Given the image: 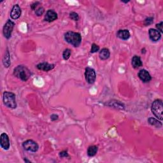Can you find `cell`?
Wrapping results in <instances>:
<instances>
[{
    "label": "cell",
    "mask_w": 163,
    "mask_h": 163,
    "mask_svg": "<svg viewBox=\"0 0 163 163\" xmlns=\"http://www.w3.org/2000/svg\"><path fill=\"white\" fill-rule=\"evenodd\" d=\"M64 40L73 47H78L82 42V36L79 33L70 31L64 34Z\"/></svg>",
    "instance_id": "1"
},
{
    "label": "cell",
    "mask_w": 163,
    "mask_h": 163,
    "mask_svg": "<svg viewBox=\"0 0 163 163\" xmlns=\"http://www.w3.org/2000/svg\"><path fill=\"white\" fill-rule=\"evenodd\" d=\"M13 75L22 81L26 82L30 78L31 73L30 70L24 66H18L13 70Z\"/></svg>",
    "instance_id": "2"
},
{
    "label": "cell",
    "mask_w": 163,
    "mask_h": 163,
    "mask_svg": "<svg viewBox=\"0 0 163 163\" xmlns=\"http://www.w3.org/2000/svg\"><path fill=\"white\" fill-rule=\"evenodd\" d=\"M3 103L9 108L15 109L17 108L16 96L13 93L5 91L3 93Z\"/></svg>",
    "instance_id": "3"
},
{
    "label": "cell",
    "mask_w": 163,
    "mask_h": 163,
    "mask_svg": "<svg viewBox=\"0 0 163 163\" xmlns=\"http://www.w3.org/2000/svg\"><path fill=\"white\" fill-rule=\"evenodd\" d=\"M151 110L152 113L160 121L162 120L163 103L161 99H156L152 104Z\"/></svg>",
    "instance_id": "4"
},
{
    "label": "cell",
    "mask_w": 163,
    "mask_h": 163,
    "mask_svg": "<svg viewBox=\"0 0 163 163\" xmlns=\"http://www.w3.org/2000/svg\"><path fill=\"white\" fill-rule=\"evenodd\" d=\"M85 78L88 84H93L96 79V73L94 69L87 67L85 70Z\"/></svg>",
    "instance_id": "5"
},
{
    "label": "cell",
    "mask_w": 163,
    "mask_h": 163,
    "mask_svg": "<svg viewBox=\"0 0 163 163\" xmlns=\"http://www.w3.org/2000/svg\"><path fill=\"white\" fill-rule=\"evenodd\" d=\"M14 26H15V23L10 20H8L5 24L4 25L3 28V33L4 36L7 39L10 38Z\"/></svg>",
    "instance_id": "6"
},
{
    "label": "cell",
    "mask_w": 163,
    "mask_h": 163,
    "mask_svg": "<svg viewBox=\"0 0 163 163\" xmlns=\"http://www.w3.org/2000/svg\"><path fill=\"white\" fill-rule=\"evenodd\" d=\"M22 147L26 150L31 152H37L38 148H39L38 143L32 140H27L24 142L22 143Z\"/></svg>",
    "instance_id": "7"
},
{
    "label": "cell",
    "mask_w": 163,
    "mask_h": 163,
    "mask_svg": "<svg viewBox=\"0 0 163 163\" xmlns=\"http://www.w3.org/2000/svg\"><path fill=\"white\" fill-rule=\"evenodd\" d=\"M0 145L1 148L4 150H8L10 146V143L9 137L6 133H2L0 137Z\"/></svg>",
    "instance_id": "8"
},
{
    "label": "cell",
    "mask_w": 163,
    "mask_h": 163,
    "mask_svg": "<svg viewBox=\"0 0 163 163\" xmlns=\"http://www.w3.org/2000/svg\"><path fill=\"white\" fill-rule=\"evenodd\" d=\"M138 77L140 78V79L144 83H147L149 82L152 80L151 75L150 73H148V71H147L145 69L141 70L138 74Z\"/></svg>",
    "instance_id": "9"
},
{
    "label": "cell",
    "mask_w": 163,
    "mask_h": 163,
    "mask_svg": "<svg viewBox=\"0 0 163 163\" xmlns=\"http://www.w3.org/2000/svg\"><path fill=\"white\" fill-rule=\"evenodd\" d=\"M148 34H149L150 39L152 41H158L161 38V33L156 29L150 28L148 31Z\"/></svg>",
    "instance_id": "10"
},
{
    "label": "cell",
    "mask_w": 163,
    "mask_h": 163,
    "mask_svg": "<svg viewBox=\"0 0 163 163\" xmlns=\"http://www.w3.org/2000/svg\"><path fill=\"white\" fill-rule=\"evenodd\" d=\"M57 14L53 10H49L46 12L44 17V21L48 22H51L57 19Z\"/></svg>",
    "instance_id": "11"
},
{
    "label": "cell",
    "mask_w": 163,
    "mask_h": 163,
    "mask_svg": "<svg viewBox=\"0 0 163 163\" xmlns=\"http://www.w3.org/2000/svg\"><path fill=\"white\" fill-rule=\"evenodd\" d=\"M21 8L19 7L18 4H16L14 5L12 9L11 12H10V17H12L13 20H16L18 19L21 16Z\"/></svg>",
    "instance_id": "12"
},
{
    "label": "cell",
    "mask_w": 163,
    "mask_h": 163,
    "mask_svg": "<svg viewBox=\"0 0 163 163\" xmlns=\"http://www.w3.org/2000/svg\"><path fill=\"white\" fill-rule=\"evenodd\" d=\"M54 67L55 64H49L48 63H41L36 65V68L38 70L46 71V72H48V71L53 70L54 68Z\"/></svg>",
    "instance_id": "13"
},
{
    "label": "cell",
    "mask_w": 163,
    "mask_h": 163,
    "mask_svg": "<svg viewBox=\"0 0 163 163\" xmlns=\"http://www.w3.org/2000/svg\"><path fill=\"white\" fill-rule=\"evenodd\" d=\"M117 36L120 39L123 40H127L130 38L131 34L128 30H120L117 33Z\"/></svg>",
    "instance_id": "14"
},
{
    "label": "cell",
    "mask_w": 163,
    "mask_h": 163,
    "mask_svg": "<svg viewBox=\"0 0 163 163\" xmlns=\"http://www.w3.org/2000/svg\"><path fill=\"white\" fill-rule=\"evenodd\" d=\"M131 64L135 69H138L143 66V63L141 60L140 57L138 56H133L131 60Z\"/></svg>",
    "instance_id": "15"
},
{
    "label": "cell",
    "mask_w": 163,
    "mask_h": 163,
    "mask_svg": "<svg viewBox=\"0 0 163 163\" xmlns=\"http://www.w3.org/2000/svg\"><path fill=\"white\" fill-rule=\"evenodd\" d=\"M110 56V52L108 49L107 48H104V49L101 50L99 54V57L100 59L103 61L107 60Z\"/></svg>",
    "instance_id": "16"
},
{
    "label": "cell",
    "mask_w": 163,
    "mask_h": 163,
    "mask_svg": "<svg viewBox=\"0 0 163 163\" xmlns=\"http://www.w3.org/2000/svg\"><path fill=\"white\" fill-rule=\"evenodd\" d=\"M107 105L110 107H113L116 109H120V110H124V105L121 103L119 101L116 100H112L111 102H108L107 103Z\"/></svg>",
    "instance_id": "17"
},
{
    "label": "cell",
    "mask_w": 163,
    "mask_h": 163,
    "mask_svg": "<svg viewBox=\"0 0 163 163\" xmlns=\"http://www.w3.org/2000/svg\"><path fill=\"white\" fill-rule=\"evenodd\" d=\"M3 64L6 68H8V67L11 64V61H10V52L7 49V51L4 53V55L3 57Z\"/></svg>",
    "instance_id": "18"
},
{
    "label": "cell",
    "mask_w": 163,
    "mask_h": 163,
    "mask_svg": "<svg viewBox=\"0 0 163 163\" xmlns=\"http://www.w3.org/2000/svg\"><path fill=\"white\" fill-rule=\"evenodd\" d=\"M148 122L149 123L151 126H155L156 127H157V128H159V127H161L162 124L161 123V122L158 121L157 119L154 118V117H150L148 119Z\"/></svg>",
    "instance_id": "19"
},
{
    "label": "cell",
    "mask_w": 163,
    "mask_h": 163,
    "mask_svg": "<svg viewBox=\"0 0 163 163\" xmlns=\"http://www.w3.org/2000/svg\"><path fill=\"white\" fill-rule=\"evenodd\" d=\"M98 150V147L96 145H92L89 147L88 149H87V155L89 157H93L96 156V154H97Z\"/></svg>",
    "instance_id": "20"
},
{
    "label": "cell",
    "mask_w": 163,
    "mask_h": 163,
    "mask_svg": "<svg viewBox=\"0 0 163 163\" xmlns=\"http://www.w3.org/2000/svg\"><path fill=\"white\" fill-rule=\"evenodd\" d=\"M71 54V50L70 49H65L64 51H63V59L66 61L68 60L70 57V56Z\"/></svg>",
    "instance_id": "21"
},
{
    "label": "cell",
    "mask_w": 163,
    "mask_h": 163,
    "mask_svg": "<svg viewBox=\"0 0 163 163\" xmlns=\"http://www.w3.org/2000/svg\"><path fill=\"white\" fill-rule=\"evenodd\" d=\"M70 18L71 19V20H73L74 21H79L80 19L79 14L74 12L70 13Z\"/></svg>",
    "instance_id": "22"
},
{
    "label": "cell",
    "mask_w": 163,
    "mask_h": 163,
    "mask_svg": "<svg viewBox=\"0 0 163 163\" xmlns=\"http://www.w3.org/2000/svg\"><path fill=\"white\" fill-rule=\"evenodd\" d=\"M44 12H45V9H44V7H39V8H37V9L36 10H35V13H36V15L37 16L39 17V16H42L43 14H44Z\"/></svg>",
    "instance_id": "23"
},
{
    "label": "cell",
    "mask_w": 163,
    "mask_h": 163,
    "mask_svg": "<svg viewBox=\"0 0 163 163\" xmlns=\"http://www.w3.org/2000/svg\"><path fill=\"white\" fill-rule=\"evenodd\" d=\"M99 50V47L96 45V44H93L92 46H91V49H90V53L94 54L96 53Z\"/></svg>",
    "instance_id": "24"
},
{
    "label": "cell",
    "mask_w": 163,
    "mask_h": 163,
    "mask_svg": "<svg viewBox=\"0 0 163 163\" xmlns=\"http://www.w3.org/2000/svg\"><path fill=\"white\" fill-rule=\"evenodd\" d=\"M154 22V17H147L145 21H144V24L145 26H148V25H150L152 24Z\"/></svg>",
    "instance_id": "25"
},
{
    "label": "cell",
    "mask_w": 163,
    "mask_h": 163,
    "mask_svg": "<svg viewBox=\"0 0 163 163\" xmlns=\"http://www.w3.org/2000/svg\"><path fill=\"white\" fill-rule=\"evenodd\" d=\"M59 157L61 158H63V157H69L70 156L68 154V152H67V150H63V151H61L59 152Z\"/></svg>",
    "instance_id": "26"
},
{
    "label": "cell",
    "mask_w": 163,
    "mask_h": 163,
    "mask_svg": "<svg viewBox=\"0 0 163 163\" xmlns=\"http://www.w3.org/2000/svg\"><path fill=\"white\" fill-rule=\"evenodd\" d=\"M162 24H163V22L161 21L160 23L159 24H157L156 25V28H157V30L159 31L161 33H163V30H162Z\"/></svg>",
    "instance_id": "27"
},
{
    "label": "cell",
    "mask_w": 163,
    "mask_h": 163,
    "mask_svg": "<svg viewBox=\"0 0 163 163\" xmlns=\"http://www.w3.org/2000/svg\"><path fill=\"white\" fill-rule=\"evenodd\" d=\"M40 3V2L36 1V2H35V3H33V4H31V9L33 10H35L36 8L38 7V5H39Z\"/></svg>",
    "instance_id": "28"
},
{
    "label": "cell",
    "mask_w": 163,
    "mask_h": 163,
    "mask_svg": "<svg viewBox=\"0 0 163 163\" xmlns=\"http://www.w3.org/2000/svg\"><path fill=\"white\" fill-rule=\"evenodd\" d=\"M58 119H59V116H57V115H56V114H52V115H51L50 119H51L52 121H56Z\"/></svg>",
    "instance_id": "29"
},
{
    "label": "cell",
    "mask_w": 163,
    "mask_h": 163,
    "mask_svg": "<svg viewBox=\"0 0 163 163\" xmlns=\"http://www.w3.org/2000/svg\"><path fill=\"white\" fill-rule=\"evenodd\" d=\"M121 1H122V3H129L130 1H129V0H128V1H124V0H122Z\"/></svg>",
    "instance_id": "30"
},
{
    "label": "cell",
    "mask_w": 163,
    "mask_h": 163,
    "mask_svg": "<svg viewBox=\"0 0 163 163\" xmlns=\"http://www.w3.org/2000/svg\"><path fill=\"white\" fill-rule=\"evenodd\" d=\"M24 161L26 162H31V161H29V160H27V159H24Z\"/></svg>",
    "instance_id": "31"
}]
</instances>
